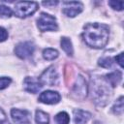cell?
<instances>
[{"mask_svg":"<svg viewBox=\"0 0 124 124\" xmlns=\"http://www.w3.org/2000/svg\"><path fill=\"white\" fill-rule=\"evenodd\" d=\"M108 26L101 23H89L85 25L82 33L85 44L93 48L104 47L108 41Z\"/></svg>","mask_w":124,"mask_h":124,"instance_id":"obj_1","label":"cell"},{"mask_svg":"<svg viewBox=\"0 0 124 124\" xmlns=\"http://www.w3.org/2000/svg\"><path fill=\"white\" fill-rule=\"evenodd\" d=\"M108 82H106L104 79L96 78L92 80L91 92H92V99H94L95 103L101 107L105 106L108 99H109V88Z\"/></svg>","mask_w":124,"mask_h":124,"instance_id":"obj_2","label":"cell"},{"mask_svg":"<svg viewBox=\"0 0 124 124\" xmlns=\"http://www.w3.org/2000/svg\"><path fill=\"white\" fill-rule=\"evenodd\" d=\"M38 9V3L19 1L15 5V15L18 17H26L33 15Z\"/></svg>","mask_w":124,"mask_h":124,"instance_id":"obj_3","label":"cell"},{"mask_svg":"<svg viewBox=\"0 0 124 124\" xmlns=\"http://www.w3.org/2000/svg\"><path fill=\"white\" fill-rule=\"evenodd\" d=\"M37 25L38 28L41 31H55L57 30V23L54 16L42 13L37 19Z\"/></svg>","mask_w":124,"mask_h":124,"instance_id":"obj_4","label":"cell"},{"mask_svg":"<svg viewBox=\"0 0 124 124\" xmlns=\"http://www.w3.org/2000/svg\"><path fill=\"white\" fill-rule=\"evenodd\" d=\"M40 83L42 86L44 85H49V86H54L58 83V75L54 67H49L47 68L40 77L39 78Z\"/></svg>","mask_w":124,"mask_h":124,"instance_id":"obj_5","label":"cell"},{"mask_svg":"<svg viewBox=\"0 0 124 124\" xmlns=\"http://www.w3.org/2000/svg\"><path fill=\"white\" fill-rule=\"evenodd\" d=\"M83 6L78 1H65L62 4V12L69 17H74L82 12Z\"/></svg>","mask_w":124,"mask_h":124,"instance_id":"obj_6","label":"cell"},{"mask_svg":"<svg viewBox=\"0 0 124 124\" xmlns=\"http://www.w3.org/2000/svg\"><path fill=\"white\" fill-rule=\"evenodd\" d=\"M35 46L30 42H23L18 44L15 48V53L21 59H26L30 57L34 52Z\"/></svg>","mask_w":124,"mask_h":124,"instance_id":"obj_7","label":"cell"},{"mask_svg":"<svg viewBox=\"0 0 124 124\" xmlns=\"http://www.w3.org/2000/svg\"><path fill=\"white\" fill-rule=\"evenodd\" d=\"M12 118L17 124H28L30 122V112L27 110L13 108L11 110Z\"/></svg>","mask_w":124,"mask_h":124,"instance_id":"obj_8","label":"cell"},{"mask_svg":"<svg viewBox=\"0 0 124 124\" xmlns=\"http://www.w3.org/2000/svg\"><path fill=\"white\" fill-rule=\"evenodd\" d=\"M60 99H61V97H60L58 92L50 91V90L44 91L43 93H41V95L39 97L40 102H42L44 104H47V105L57 104L60 101Z\"/></svg>","mask_w":124,"mask_h":124,"instance_id":"obj_9","label":"cell"},{"mask_svg":"<svg viewBox=\"0 0 124 124\" xmlns=\"http://www.w3.org/2000/svg\"><path fill=\"white\" fill-rule=\"evenodd\" d=\"M23 87L26 91L30 93H37L42 87V84L40 83L39 79H35L34 78L26 77L23 80Z\"/></svg>","mask_w":124,"mask_h":124,"instance_id":"obj_10","label":"cell"},{"mask_svg":"<svg viewBox=\"0 0 124 124\" xmlns=\"http://www.w3.org/2000/svg\"><path fill=\"white\" fill-rule=\"evenodd\" d=\"M74 92L78 96V97H85L86 94H87V85H86V81L85 79L81 77V76H78L76 82H75V85H74Z\"/></svg>","mask_w":124,"mask_h":124,"instance_id":"obj_11","label":"cell"},{"mask_svg":"<svg viewBox=\"0 0 124 124\" xmlns=\"http://www.w3.org/2000/svg\"><path fill=\"white\" fill-rule=\"evenodd\" d=\"M91 117V114L82 109L74 110V120L76 124H85Z\"/></svg>","mask_w":124,"mask_h":124,"instance_id":"obj_12","label":"cell"},{"mask_svg":"<svg viewBox=\"0 0 124 124\" xmlns=\"http://www.w3.org/2000/svg\"><path fill=\"white\" fill-rule=\"evenodd\" d=\"M120 79H121V73L118 72V71L107 75V80H108V82L111 86H113V87L120 81Z\"/></svg>","mask_w":124,"mask_h":124,"instance_id":"obj_13","label":"cell"},{"mask_svg":"<svg viewBox=\"0 0 124 124\" xmlns=\"http://www.w3.org/2000/svg\"><path fill=\"white\" fill-rule=\"evenodd\" d=\"M61 47L63 48V50L68 54V55H73V46L72 43L70 41V39L63 37L61 39Z\"/></svg>","mask_w":124,"mask_h":124,"instance_id":"obj_14","label":"cell"},{"mask_svg":"<svg viewBox=\"0 0 124 124\" xmlns=\"http://www.w3.org/2000/svg\"><path fill=\"white\" fill-rule=\"evenodd\" d=\"M35 119H36V122L38 124H48V122H49V118H48L47 113H46L42 110L36 111Z\"/></svg>","mask_w":124,"mask_h":124,"instance_id":"obj_15","label":"cell"},{"mask_svg":"<svg viewBox=\"0 0 124 124\" xmlns=\"http://www.w3.org/2000/svg\"><path fill=\"white\" fill-rule=\"evenodd\" d=\"M54 120H55L56 124H69L70 117H69V114L67 112L62 111V112H59L56 114Z\"/></svg>","mask_w":124,"mask_h":124,"instance_id":"obj_16","label":"cell"},{"mask_svg":"<svg viewBox=\"0 0 124 124\" xmlns=\"http://www.w3.org/2000/svg\"><path fill=\"white\" fill-rule=\"evenodd\" d=\"M43 56L46 60H54L58 56V51L53 48H46L43 51Z\"/></svg>","mask_w":124,"mask_h":124,"instance_id":"obj_17","label":"cell"},{"mask_svg":"<svg viewBox=\"0 0 124 124\" xmlns=\"http://www.w3.org/2000/svg\"><path fill=\"white\" fill-rule=\"evenodd\" d=\"M112 110L115 114H118V115L122 114V112H123V97L122 96L116 101V103L114 104V106L112 108Z\"/></svg>","mask_w":124,"mask_h":124,"instance_id":"obj_18","label":"cell"},{"mask_svg":"<svg viewBox=\"0 0 124 124\" xmlns=\"http://www.w3.org/2000/svg\"><path fill=\"white\" fill-rule=\"evenodd\" d=\"M12 10L4 5H0V17H10L12 16Z\"/></svg>","mask_w":124,"mask_h":124,"instance_id":"obj_19","label":"cell"},{"mask_svg":"<svg viewBox=\"0 0 124 124\" xmlns=\"http://www.w3.org/2000/svg\"><path fill=\"white\" fill-rule=\"evenodd\" d=\"M99 65L104 68H110L112 65V60L110 57H102L99 60Z\"/></svg>","mask_w":124,"mask_h":124,"instance_id":"obj_20","label":"cell"},{"mask_svg":"<svg viewBox=\"0 0 124 124\" xmlns=\"http://www.w3.org/2000/svg\"><path fill=\"white\" fill-rule=\"evenodd\" d=\"M108 5L113 9L117 11H122L123 9V2L122 1H109Z\"/></svg>","mask_w":124,"mask_h":124,"instance_id":"obj_21","label":"cell"},{"mask_svg":"<svg viewBox=\"0 0 124 124\" xmlns=\"http://www.w3.org/2000/svg\"><path fill=\"white\" fill-rule=\"evenodd\" d=\"M11 78H6V77H2L0 78V90L6 88L10 83H11Z\"/></svg>","mask_w":124,"mask_h":124,"instance_id":"obj_22","label":"cell"},{"mask_svg":"<svg viewBox=\"0 0 124 124\" xmlns=\"http://www.w3.org/2000/svg\"><path fill=\"white\" fill-rule=\"evenodd\" d=\"M0 124H10L5 112L0 108Z\"/></svg>","mask_w":124,"mask_h":124,"instance_id":"obj_23","label":"cell"},{"mask_svg":"<svg viewBox=\"0 0 124 124\" xmlns=\"http://www.w3.org/2000/svg\"><path fill=\"white\" fill-rule=\"evenodd\" d=\"M8 38V32L5 28L0 27V42H4Z\"/></svg>","mask_w":124,"mask_h":124,"instance_id":"obj_24","label":"cell"},{"mask_svg":"<svg viewBox=\"0 0 124 124\" xmlns=\"http://www.w3.org/2000/svg\"><path fill=\"white\" fill-rule=\"evenodd\" d=\"M115 60H116V62L120 65V67H123V53H122V52L119 53V54L115 57Z\"/></svg>","mask_w":124,"mask_h":124,"instance_id":"obj_25","label":"cell"},{"mask_svg":"<svg viewBox=\"0 0 124 124\" xmlns=\"http://www.w3.org/2000/svg\"><path fill=\"white\" fill-rule=\"evenodd\" d=\"M58 2L57 1H52V2H43V5L45 6H55L57 5Z\"/></svg>","mask_w":124,"mask_h":124,"instance_id":"obj_26","label":"cell"}]
</instances>
